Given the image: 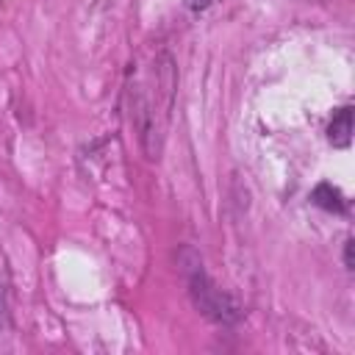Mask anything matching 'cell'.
<instances>
[{
    "instance_id": "3",
    "label": "cell",
    "mask_w": 355,
    "mask_h": 355,
    "mask_svg": "<svg viewBox=\"0 0 355 355\" xmlns=\"http://www.w3.org/2000/svg\"><path fill=\"white\" fill-rule=\"evenodd\" d=\"M347 266H352V241H347V255H344Z\"/></svg>"
},
{
    "instance_id": "1",
    "label": "cell",
    "mask_w": 355,
    "mask_h": 355,
    "mask_svg": "<svg viewBox=\"0 0 355 355\" xmlns=\"http://www.w3.org/2000/svg\"><path fill=\"white\" fill-rule=\"evenodd\" d=\"M327 139H330L336 147H347V144H349V139H352V108H349V105L341 108V111L333 116V122H330V128H327Z\"/></svg>"
},
{
    "instance_id": "2",
    "label": "cell",
    "mask_w": 355,
    "mask_h": 355,
    "mask_svg": "<svg viewBox=\"0 0 355 355\" xmlns=\"http://www.w3.org/2000/svg\"><path fill=\"white\" fill-rule=\"evenodd\" d=\"M313 202H316V205H322V208H327V211H344V208H347V202H344L341 191H338V189H333L330 183H322V186H316V189H313Z\"/></svg>"
}]
</instances>
